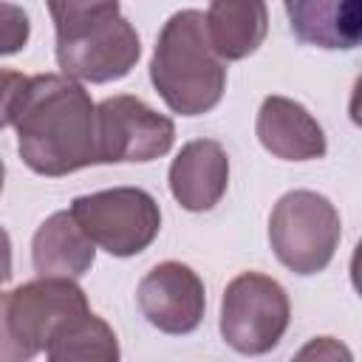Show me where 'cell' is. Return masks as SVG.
<instances>
[{"mask_svg": "<svg viewBox=\"0 0 362 362\" xmlns=\"http://www.w3.org/2000/svg\"><path fill=\"white\" fill-rule=\"evenodd\" d=\"M28 37H31V23L23 6L0 0V57L20 54L28 45Z\"/></svg>", "mask_w": 362, "mask_h": 362, "instance_id": "obj_16", "label": "cell"}, {"mask_svg": "<svg viewBox=\"0 0 362 362\" xmlns=\"http://www.w3.org/2000/svg\"><path fill=\"white\" fill-rule=\"evenodd\" d=\"M175 144L170 116L153 110L139 96H107L96 105V161L99 164H144L167 156Z\"/></svg>", "mask_w": 362, "mask_h": 362, "instance_id": "obj_8", "label": "cell"}, {"mask_svg": "<svg viewBox=\"0 0 362 362\" xmlns=\"http://www.w3.org/2000/svg\"><path fill=\"white\" fill-rule=\"evenodd\" d=\"M54 28L57 62L62 74L76 82H116L127 76L141 57L139 34L119 11V3L88 8L54 23Z\"/></svg>", "mask_w": 362, "mask_h": 362, "instance_id": "obj_4", "label": "cell"}, {"mask_svg": "<svg viewBox=\"0 0 362 362\" xmlns=\"http://www.w3.org/2000/svg\"><path fill=\"white\" fill-rule=\"evenodd\" d=\"M291 322V303L286 288L260 272H243L229 280L221 300V337L243 354L260 356L280 345Z\"/></svg>", "mask_w": 362, "mask_h": 362, "instance_id": "obj_6", "label": "cell"}, {"mask_svg": "<svg viewBox=\"0 0 362 362\" xmlns=\"http://www.w3.org/2000/svg\"><path fill=\"white\" fill-rule=\"evenodd\" d=\"M3 184H6V164H3V158H0V192H3Z\"/></svg>", "mask_w": 362, "mask_h": 362, "instance_id": "obj_19", "label": "cell"}, {"mask_svg": "<svg viewBox=\"0 0 362 362\" xmlns=\"http://www.w3.org/2000/svg\"><path fill=\"white\" fill-rule=\"evenodd\" d=\"M17 150L37 175L59 178L96 161V105L65 74L28 76L11 119Z\"/></svg>", "mask_w": 362, "mask_h": 362, "instance_id": "obj_1", "label": "cell"}, {"mask_svg": "<svg viewBox=\"0 0 362 362\" xmlns=\"http://www.w3.org/2000/svg\"><path fill=\"white\" fill-rule=\"evenodd\" d=\"M45 356L54 362H71V359H99V362H116L119 359V342L113 328L93 314L90 308L79 317H74L45 348Z\"/></svg>", "mask_w": 362, "mask_h": 362, "instance_id": "obj_15", "label": "cell"}, {"mask_svg": "<svg viewBox=\"0 0 362 362\" xmlns=\"http://www.w3.org/2000/svg\"><path fill=\"white\" fill-rule=\"evenodd\" d=\"M71 215L82 232L113 257L141 255L161 229V206L141 187H113L79 195Z\"/></svg>", "mask_w": 362, "mask_h": 362, "instance_id": "obj_7", "label": "cell"}, {"mask_svg": "<svg viewBox=\"0 0 362 362\" xmlns=\"http://www.w3.org/2000/svg\"><path fill=\"white\" fill-rule=\"evenodd\" d=\"M150 82L173 113L201 116L218 107L226 62L209 42L204 11L181 8L164 23L150 59Z\"/></svg>", "mask_w": 362, "mask_h": 362, "instance_id": "obj_2", "label": "cell"}, {"mask_svg": "<svg viewBox=\"0 0 362 362\" xmlns=\"http://www.w3.org/2000/svg\"><path fill=\"white\" fill-rule=\"evenodd\" d=\"M96 260V243L82 232L71 209L48 215L31 240V263L40 277H82Z\"/></svg>", "mask_w": 362, "mask_h": 362, "instance_id": "obj_13", "label": "cell"}, {"mask_svg": "<svg viewBox=\"0 0 362 362\" xmlns=\"http://www.w3.org/2000/svg\"><path fill=\"white\" fill-rule=\"evenodd\" d=\"M294 37L325 51H351L362 40V0H283Z\"/></svg>", "mask_w": 362, "mask_h": 362, "instance_id": "obj_12", "label": "cell"}, {"mask_svg": "<svg viewBox=\"0 0 362 362\" xmlns=\"http://www.w3.org/2000/svg\"><path fill=\"white\" fill-rule=\"evenodd\" d=\"M342 238L337 206L314 189L286 192L269 215V243L274 257L294 274L328 269Z\"/></svg>", "mask_w": 362, "mask_h": 362, "instance_id": "obj_5", "label": "cell"}, {"mask_svg": "<svg viewBox=\"0 0 362 362\" xmlns=\"http://www.w3.org/2000/svg\"><path fill=\"white\" fill-rule=\"evenodd\" d=\"M255 133L257 141L283 161H314L328 150L322 124L288 96H266L260 102Z\"/></svg>", "mask_w": 362, "mask_h": 362, "instance_id": "obj_11", "label": "cell"}, {"mask_svg": "<svg viewBox=\"0 0 362 362\" xmlns=\"http://www.w3.org/2000/svg\"><path fill=\"white\" fill-rule=\"evenodd\" d=\"M170 192L187 212H209L229 187V156L215 139L187 141L170 164Z\"/></svg>", "mask_w": 362, "mask_h": 362, "instance_id": "obj_10", "label": "cell"}, {"mask_svg": "<svg viewBox=\"0 0 362 362\" xmlns=\"http://www.w3.org/2000/svg\"><path fill=\"white\" fill-rule=\"evenodd\" d=\"M11 280V238L0 226V286Z\"/></svg>", "mask_w": 362, "mask_h": 362, "instance_id": "obj_18", "label": "cell"}, {"mask_svg": "<svg viewBox=\"0 0 362 362\" xmlns=\"http://www.w3.org/2000/svg\"><path fill=\"white\" fill-rule=\"evenodd\" d=\"M88 308V297L74 277H37L0 291V362L34 359Z\"/></svg>", "mask_w": 362, "mask_h": 362, "instance_id": "obj_3", "label": "cell"}, {"mask_svg": "<svg viewBox=\"0 0 362 362\" xmlns=\"http://www.w3.org/2000/svg\"><path fill=\"white\" fill-rule=\"evenodd\" d=\"M25 82H28V76H23L20 71L0 68V130L11 124L14 107H17V99L25 88Z\"/></svg>", "mask_w": 362, "mask_h": 362, "instance_id": "obj_17", "label": "cell"}, {"mask_svg": "<svg viewBox=\"0 0 362 362\" xmlns=\"http://www.w3.org/2000/svg\"><path fill=\"white\" fill-rule=\"evenodd\" d=\"M136 303L141 317L173 337L192 334L206 311V291L198 272L181 260L156 263L136 288Z\"/></svg>", "mask_w": 362, "mask_h": 362, "instance_id": "obj_9", "label": "cell"}, {"mask_svg": "<svg viewBox=\"0 0 362 362\" xmlns=\"http://www.w3.org/2000/svg\"><path fill=\"white\" fill-rule=\"evenodd\" d=\"M206 34L223 62L252 57L269 34L266 0H209Z\"/></svg>", "mask_w": 362, "mask_h": 362, "instance_id": "obj_14", "label": "cell"}]
</instances>
